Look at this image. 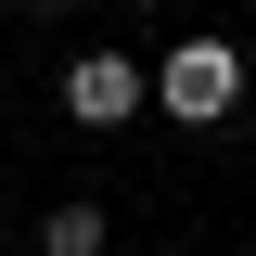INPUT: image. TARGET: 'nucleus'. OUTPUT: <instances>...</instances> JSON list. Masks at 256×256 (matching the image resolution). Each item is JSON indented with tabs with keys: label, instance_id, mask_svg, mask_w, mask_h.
<instances>
[{
	"label": "nucleus",
	"instance_id": "obj_1",
	"mask_svg": "<svg viewBox=\"0 0 256 256\" xmlns=\"http://www.w3.org/2000/svg\"><path fill=\"white\" fill-rule=\"evenodd\" d=\"M154 102L180 128H218L230 102H244V52H230V38H180V52L154 64Z\"/></svg>",
	"mask_w": 256,
	"mask_h": 256
},
{
	"label": "nucleus",
	"instance_id": "obj_2",
	"mask_svg": "<svg viewBox=\"0 0 256 256\" xmlns=\"http://www.w3.org/2000/svg\"><path fill=\"white\" fill-rule=\"evenodd\" d=\"M141 90H154V77H141L128 52H77V64H64V116H77V128H128Z\"/></svg>",
	"mask_w": 256,
	"mask_h": 256
},
{
	"label": "nucleus",
	"instance_id": "obj_3",
	"mask_svg": "<svg viewBox=\"0 0 256 256\" xmlns=\"http://www.w3.org/2000/svg\"><path fill=\"white\" fill-rule=\"evenodd\" d=\"M38 244H52V256H102V205H52Z\"/></svg>",
	"mask_w": 256,
	"mask_h": 256
}]
</instances>
